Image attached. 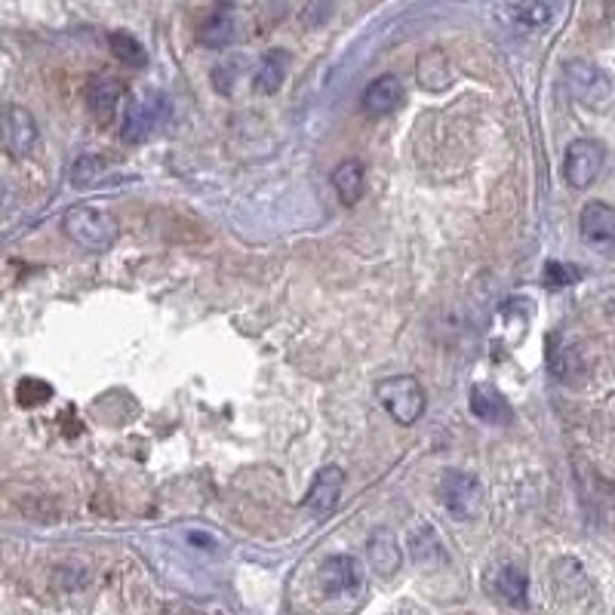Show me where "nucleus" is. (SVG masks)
I'll use <instances>...</instances> for the list:
<instances>
[{"label":"nucleus","mask_w":615,"mask_h":615,"mask_svg":"<svg viewBox=\"0 0 615 615\" xmlns=\"http://www.w3.org/2000/svg\"><path fill=\"white\" fill-rule=\"evenodd\" d=\"M62 231L71 243H77L80 250H93V253H102V250H111L120 237V222L108 213V210H99V207H87V203H80V207H71L65 216H62Z\"/></svg>","instance_id":"1"},{"label":"nucleus","mask_w":615,"mask_h":615,"mask_svg":"<svg viewBox=\"0 0 615 615\" xmlns=\"http://www.w3.org/2000/svg\"><path fill=\"white\" fill-rule=\"evenodd\" d=\"M376 397L397 425H416L425 413V388L413 376H388L376 385Z\"/></svg>","instance_id":"2"},{"label":"nucleus","mask_w":615,"mask_h":615,"mask_svg":"<svg viewBox=\"0 0 615 615\" xmlns=\"http://www.w3.org/2000/svg\"><path fill=\"white\" fill-rule=\"evenodd\" d=\"M563 80H566V90L572 93V99L588 105V108H597V105H606L609 96H612V77L588 62V59H572L566 62L563 68Z\"/></svg>","instance_id":"3"},{"label":"nucleus","mask_w":615,"mask_h":615,"mask_svg":"<svg viewBox=\"0 0 615 615\" xmlns=\"http://www.w3.org/2000/svg\"><path fill=\"white\" fill-rule=\"evenodd\" d=\"M603 167H606V148L597 139L569 142V148L563 154V176L576 191L591 188L600 179Z\"/></svg>","instance_id":"4"},{"label":"nucleus","mask_w":615,"mask_h":615,"mask_svg":"<svg viewBox=\"0 0 615 615\" xmlns=\"http://www.w3.org/2000/svg\"><path fill=\"white\" fill-rule=\"evenodd\" d=\"M170 114V102L167 96H142L136 102H130L127 114H123V127H120V139L127 145H139L145 142L163 120Z\"/></svg>","instance_id":"5"},{"label":"nucleus","mask_w":615,"mask_h":615,"mask_svg":"<svg viewBox=\"0 0 615 615\" xmlns=\"http://www.w3.org/2000/svg\"><path fill=\"white\" fill-rule=\"evenodd\" d=\"M440 499L443 508L456 520H471L480 511V480L468 471H446L440 480Z\"/></svg>","instance_id":"6"},{"label":"nucleus","mask_w":615,"mask_h":615,"mask_svg":"<svg viewBox=\"0 0 615 615\" xmlns=\"http://www.w3.org/2000/svg\"><path fill=\"white\" fill-rule=\"evenodd\" d=\"M579 231L591 250L615 256V207L591 200L579 216Z\"/></svg>","instance_id":"7"},{"label":"nucleus","mask_w":615,"mask_h":615,"mask_svg":"<svg viewBox=\"0 0 615 615\" xmlns=\"http://www.w3.org/2000/svg\"><path fill=\"white\" fill-rule=\"evenodd\" d=\"M342 489H345V471L339 465H326L317 471V477L311 480L305 499H302V508L317 514V517H326L333 514L339 499H342Z\"/></svg>","instance_id":"8"},{"label":"nucleus","mask_w":615,"mask_h":615,"mask_svg":"<svg viewBox=\"0 0 615 615\" xmlns=\"http://www.w3.org/2000/svg\"><path fill=\"white\" fill-rule=\"evenodd\" d=\"M0 136L13 157H28L37 145V123L31 111L22 105H7L0 111Z\"/></svg>","instance_id":"9"},{"label":"nucleus","mask_w":615,"mask_h":615,"mask_svg":"<svg viewBox=\"0 0 615 615\" xmlns=\"http://www.w3.org/2000/svg\"><path fill=\"white\" fill-rule=\"evenodd\" d=\"M127 93V84H123L120 77L114 74H93L84 87V99H87V108L90 114L99 120V123H111L114 120V111Z\"/></svg>","instance_id":"10"},{"label":"nucleus","mask_w":615,"mask_h":615,"mask_svg":"<svg viewBox=\"0 0 615 615\" xmlns=\"http://www.w3.org/2000/svg\"><path fill=\"white\" fill-rule=\"evenodd\" d=\"M320 582H323V591L330 597L354 594V591L363 588V569H360L357 557L333 554V557H326L323 566H320Z\"/></svg>","instance_id":"11"},{"label":"nucleus","mask_w":615,"mask_h":615,"mask_svg":"<svg viewBox=\"0 0 615 615\" xmlns=\"http://www.w3.org/2000/svg\"><path fill=\"white\" fill-rule=\"evenodd\" d=\"M468 403H471V413L483 425H511V419H514V409H511L508 397L496 385H486V382L474 385Z\"/></svg>","instance_id":"12"},{"label":"nucleus","mask_w":615,"mask_h":615,"mask_svg":"<svg viewBox=\"0 0 615 615\" xmlns=\"http://www.w3.org/2000/svg\"><path fill=\"white\" fill-rule=\"evenodd\" d=\"M403 102V84L397 74H382L376 80H369V87L363 90V111L373 117H385L397 111Z\"/></svg>","instance_id":"13"},{"label":"nucleus","mask_w":615,"mask_h":615,"mask_svg":"<svg viewBox=\"0 0 615 615\" xmlns=\"http://www.w3.org/2000/svg\"><path fill=\"white\" fill-rule=\"evenodd\" d=\"M526 591H529V579L526 572L514 563H505L492 572V594L499 600H505L508 606H523L526 603Z\"/></svg>","instance_id":"14"},{"label":"nucleus","mask_w":615,"mask_h":615,"mask_svg":"<svg viewBox=\"0 0 615 615\" xmlns=\"http://www.w3.org/2000/svg\"><path fill=\"white\" fill-rule=\"evenodd\" d=\"M286 71H290V53H283V50H271L262 56L259 68L253 71V87L265 96L277 93L283 87V80H286Z\"/></svg>","instance_id":"15"},{"label":"nucleus","mask_w":615,"mask_h":615,"mask_svg":"<svg viewBox=\"0 0 615 615\" xmlns=\"http://www.w3.org/2000/svg\"><path fill=\"white\" fill-rule=\"evenodd\" d=\"M419 84L425 90H446L449 84H453V62H449V56L443 50H428L425 56H419Z\"/></svg>","instance_id":"16"},{"label":"nucleus","mask_w":615,"mask_h":615,"mask_svg":"<svg viewBox=\"0 0 615 615\" xmlns=\"http://www.w3.org/2000/svg\"><path fill=\"white\" fill-rule=\"evenodd\" d=\"M369 563L379 572V576H394L400 566V545L394 539L391 529H376L369 536Z\"/></svg>","instance_id":"17"},{"label":"nucleus","mask_w":615,"mask_h":615,"mask_svg":"<svg viewBox=\"0 0 615 615\" xmlns=\"http://www.w3.org/2000/svg\"><path fill=\"white\" fill-rule=\"evenodd\" d=\"M363 185H366V167L363 160L348 157L333 170V188L342 197V203H357L363 197Z\"/></svg>","instance_id":"18"},{"label":"nucleus","mask_w":615,"mask_h":615,"mask_svg":"<svg viewBox=\"0 0 615 615\" xmlns=\"http://www.w3.org/2000/svg\"><path fill=\"white\" fill-rule=\"evenodd\" d=\"M234 13L228 7H216L207 19L200 25V40L207 44L210 50H222L234 40Z\"/></svg>","instance_id":"19"},{"label":"nucleus","mask_w":615,"mask_h":615,"mask_svg":"<svg viewBox=\"0 0 615 615\" xmlns=\"http://www.w3.org/2000/svg\"><path fill=\"white\" fill-rule=\"evenodd\" d=\"M505 13L523 31H542V28L551 25L557 10L551 4H539V0H532V4H511V7H505Z\"/></svg>","instance_id":"20"},{"label":"nucleus","mask_w":615,"mask_h":615,"mask_svg":"<svg viewBox=\"0 0 615 615\" xmlns=\"http://www.w3.org/2000/svg\"><path fill=\"white\" fill-rule=\"evenodd\" d=\"M108 47H111L114 59L123 62L127 68H145L148 65V50L139 44V40L130 31H111L108 34Z\"/></svg>","instance_id":"21"},{"label":"nucleus","mask_w":615,"mask_h":615,"mask_svg":"<svg viewBox=\"0 0 615 615\" xmlns=\"http://www.w3.org/2000/svg\"><path fill=\"white\" fill-rule=\"evenodd\" d=\"M548 363H551V373L563 382L572 379V373L576 369H582V360L576 354V348H569V345H560V336L554 333L551 336V348H548Z\"/></svg>","instance_id":"22"},{"label":"nucleus","mask_w":615,"mask_h":615,"mask_svg":"<svg viewBox=\"0 0 615 615\" xmlns=\"http://www.w3.org/2000/svg\"><path fill=\"white\" fill-rule=\"evenodd\" d=\"M409 548H413V557L425 566L431 563V557L443 560V545H440L437 532L431 526H419L413 536H409Z\"/></svg>","instance_id":"23"},{"label":"nucleus","mask_w":615,"mask_h":615,"mask_svg":"<svg viewBox=\"0 0 615 615\" xmlns=\"http://www.w3.org/2000/svg\"><path fill=\"white\" fill-rule=\"evenodd\" d=\"M102 176H105V163H102L99 157H80V160L74 163L71 182H74L77 188H90V185H96Z\"/></svg>","instance_id":"24"},{"label":"nucleus","mask_w":615,"mask_h":615,"mask_svg":"<svg viewBox=\"0 0 615 615\" xmlns=\"http://www.w3.org/2000/svg\"><path fill=\"white\" fill-rule=\"evenodd\" d=\"M545 286H551V290H560V286H572L582 280V271L576 265H563V262H548L545 265Z\"/></svg>","instance_id":"25"},{"label":"nucleus","mask_w":615,"mask_h":615,"mask_svg":"<svg viewBox=\"0 0 615 615\" xmlns=\"http://www.w3.org/2000/svg\"><path fill=\"white\" fill-rule=\"evenodd\" d=\"M53 397V388L44 379H22L19 382V403L22 406H40Z\"/></svg>","instance_id":"26"}]
</instances>
